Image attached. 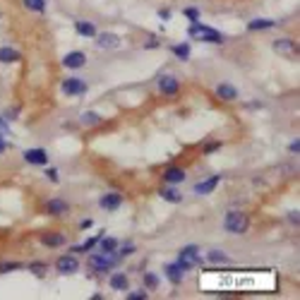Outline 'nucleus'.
<instances>
[{
	"instance_id": "obj_1",
	"label": "nucleus",
	"mask_w": 300,
	"mask_h": 300,
	"mask_svg": "<svg viewBox=\"0 0 300 300\" xmlns=\"http://www.w3.org/2000/svg\"><path fill=\"white\" fill-rule=\"evenodd\" d=\"M223 226H226V231L233 233V235H243V233H247V228H250V218H247V214H243V211H228Z\"/></svg>"
},
{
	"instance_id": "obj_2",
	"label": "nucleus",
	"mask_w": 300,
	"mask_h": 300,
	"mask_svg": "<svg viewBox=\"0 0 300 300\" xmlns=\"http://www.w3.org/2000/svg\"><path fill=\"white\" fill-rule=\"evenodd\" d=\"M190 36L192 39H200V41H206V43H223V34H218L216 29H209L204 24H192L190 27Z\"/></svg>"
},
{
	"instance_id": "obj_3",
	"label": "nucleus",
	"mask_w": 300,
	"mask_h": 300,
	"mask_svg": "<svg viewBox=\"0 0 300 300\" xmlns=\"http://www.w3.org/2000/svg\"><path fill=\"white\" fill-rule=\"evenodd\" d=\"M113 264H115V257L108 255V252H96V255L89 257V269L92 272H108Z\"/></svg>"
},
{
	"instance_id": "obj_4",
	"label": "nucleus",
	"mask_w": 300,
	"mask_h": 300,
	"mask_svg": "<svg viewBox=\"0 0 300 300\" xmlns=\"http://www.w3.org/2000/svg\"><path fill=\"white\" fill-rule=\"evenodd\" d=\"M178 264L183 267V269H190V267H197L200 264V250L195 245H188L180 250V255H178Z\"/></svg>"
},
{
	"instance_id": "obj_5",
	"label": "nucleus",
	"mask_w": 300,
	"mask_h": 300,
	"mask_svg": "<svg viewBox=\"0 0 300 300\" xmlns=\"http://www.w3.org/2000/svg\"><path fill=\"white\" fill-rule=\"evenodd\" d=\"M55 269L60 274H75L80 269V262H77V257H72V255H63V257H58V262H55Z\"/></svg>"
},
{
	"instance_id": "obj_6",
	"label": "nucleus",
	"mask_w": 300,
	"mask_h": 300,
	"mask_svg": "<svg viewBox=\"0 0 300 300\" xmlns=\"http://www.w3.org/2000/svg\"><path fill=\"white\" fill-rule=\"evenodd\" d=\"M63 92L70 96H75V94H84L87 92V82L84 80H80V77H70V80H65L63 82Z\"/></svg>"
},
{
	"instance_id": "obj_7",
	"label": "nucleus",
	"mask_w": 300,
	"mask_h": 300,
	"mask_svg": "<svg viewBox=\"0 0 300 300\" xmlns=\"http://www.w3.org/2000/svg\"><path fill=\"white\" fill-rule=\"evenodd\" d=\"M24 161L34 166H46L48 164V154L43 149H27L24 151Z\"/></svg>"
},
{
	"instance_id": "obj_8",
	"label": "nucleus",
	"mask_w": 300,
	"mask_h": 300,
	"mask_svg": "<svg viewBox=\"0 0 300 300\" xmlns=\"http://www.w3.org/2000/svg\"><path fill=\"white\" fill-rule=\"evenodd\" d=\"M84 63H87V55L80 53V51H72L63 58V65L70 70H77V68H84Z\"/></svg>"
},
{
	"instance_id": "obj_9",
	"label": "nucleus",
	"mask_w": 300,
	"mask_h": 300,
	"mask_svg": "<svg viewBox=\"0 0 300 300\" xmlns=\"http://www.w3.org/2000/svg\"><path fill=\"white\" fill-rule=\"evenodd\" d=\"M120 202H123V195H118V192H108V195H103L101 200H99V204H101V209H118L120 206Z\"/></svg>"
},
{
	"instance_id": "obj_10",
	"label": "nucleus",
	"mask_w": 300,
	"mask_h": 300,
	"mask_svg": "<svg viewBox=\"0 0 300 300\" xmlns=\"http://www.w3.org/2000/svg\"><path fill=\"white\" fill-rule=\"evenodd\" d=\"M274 51H276V53H284V55H296L298 53V46H296V41H291V39H279V41H274Z\"/></svg>"
},
{
	"instance_id": "obj_11",
	"label": "nucleus",
	"mask_w": 300,
	"mask_h": 300,
	"mask_svg": "<svg viewBox=\"0 0 300 300\" xmlns=\"http://www.w3.org/2000/svg\"><path fill=\"white\" fill-rule=\"evenodd\" d=\"M68 202H63V200H48L46 202V211L51 216H63V214H68Z\"/></svg>"
},
{
	"instance_id": "obj_12",
	"label": "nucleus",
	"mask_w": 300,
	"mask_h": 300,
	"mask_svg": "<svg viewBox=\"0 0 300 300\" xmlns=\"http://www.w3.org/2000/svg\"><path fill=\"white\" fill-rule=\"evenodd\" d=\"M41 243L46 247H60V245H65V235H63V233H55V231H48L41 235Z\"/></svg>"
},
{
	"instance_id": "obj_13",
	"label": "nucleus",
	"mask_w": 300,
	"mask_h": 300,
	"mask_svg": "<svg viewBox=\"0 0 300 300\" xmlns=\"http://www.w3.org/2000/svg\"><path fill=\"white\" fill-rule=\"evenodd\" d=\"M218 183H221V176H211L209 180H204V183H197V185H195V192H197V195H209Z\"/></svg>"
},
{
	"instance_id": "obj_14",
	"label": "nucleus",
	"mask_w": 300,
	"mask_h": 300,
	"mask_svg": "<svg viewBox=\"0 0 300 300\" xmlns=\"http://www.w3.org/2000/svg\"><path fill=\"white\" fill-rule=\"evenodd\" d=\"M185 269H183V267H180V264H168V267H166V276H168V281H171V284H180V281H183V276H185Z\"/></svg>"
},
{
	"instance_id": "obj_15",
	"label": "nucleus",
	"mask_w": 300,
	"mask_h": 300,
	"mask_svg": "<svg viewBox=\"0 0 300 300\" xmlns=\"http://www.w3.org/2000/svg\"><path fill=\"white\" fill-rule=\"evenodd\" d=\"M178 87H180V82H178L176 77H164V80H159V89H161V94L173 96L178 92Z\"/></svg>"
},
{
	"instance_id": "obj_16",
	"label": "nucleus",
	"mask_w": 300,
	"mask_h": 300,
	"mask_svg": "<svg viewBox=\"0 0 300 300\" xmlns=\"http://www.w3.org/2000/svg\"><path fill=\"white\" fill-rule=\"evenodd\" d=\"M99 48H118L120 46V39L115 34H99V41H96Z\"/></svg>"
},
{
	"instance_id": "obj_17",
	"label": "nucleus",
	"mask_w": 300,
	"mask_h": 300,
	"mask_svg": "<svg viewBox=\"0 0 300 300\" xmlns=\"http://www.w3.org/2000/svg\"><path fill=\"white\" fill-rule=\"evenodd\" d=\"M164 180L168 185H176V183H183L185 180V171L183 168H168L164 173Z\"/></svg>"
},
{
	"instance_id": "obj_18",
	"label": "nucleus",
	"mask_w": 300,
	"mask_h": 300,
	"mask_svg": "<svg viewBox=\"0 0 300 300\" xmlns=\"http://www.w3.org/2000/svg\"><path fill=\"white\" fill-rule=\"evenodd\" d=\"M216 96H218V99H223V101H235V99H238V92L233 89L231 84H218V87H216Z\"/></svg>"
},
{
	"instance_id": "obj_19",
	"label": "nucleus",
	"mask_w": 300,
	"mask_h": 300,
	"mask_svg": "<svg viewBox=\"0 0 300 300\" xmlns=\"http://www.w3.org/2000/svg\"><path fill=\"white\" fill-rule=\"evenodd\" d=\"M127 286H130V281H127L125 274H113L110 276V288L113 291H127Z\"/></svg>"
},
{
	"instance_id": "obj_20",
	"label": "nucleus",
	"mask_w": 300,
	"mask_h": 300,
	"mask_svg": "<svg viewBox=\"0 0 300 300\" xmlns=\"http://www.w3.org/2000/svg\"><path fill=\"white\" fill-rule=\"evenodd\" d=\"M22 55L17 53L14 48H0V63H17Z\"/></svg>"
},
{
	"instance_id": "obj_21",
	"label": "nucleus",
	"mask_w": 300,
	"mask_h": 300,
	"mask_svg": "<svg viewBox=\"0 0 300 300\" xmlns=\"http://www.w3.org/2000/svg\"><path fill=\"white\" fill-rule=\"evenodd\" d=\"M99 250L110 255V252L118 250V240H115V238H101V240H99Z\"/></svg>"
},
{
	"instance_id": "obj_22",
	"label": "nucleus",
	"mask_w": 300,
	"mask_h": 300,
	"mask_svg": "<svg viewBox=\"0 0 300 300\" xmlns=\"http://www.w3.org/2000/svg\"><path fill=\"white\" fill-rule=\"evenodd\" d=\"M75 29H77L82 36H96V29H94V24H92V22H77V24H75Z\"/></svg>"
},
{
	"instance_id": "obj_23",
	"label": "nucleus",
	"mask_w": 300,
	"mask_h": 300,
	"mask_svg": "<svg viewBox=\"0 0 300 300\" xmlns=\"http://www.w3.org/2000/svg\"><path fill=\"white\" fill-rule=\"evenodd\" d=\"M161 197H164L166 202H173V204H178V202L183 200V195H180L178 190H173V188H168V190H164V192H161Z\"/></svg>"
},
{
	"instance_id": "obj_24",
	"label": "nucleus",
	"mask_w": 300,
	"mask_h": 300,
	"mask_svg": "<svg viewBox=\"0 0 300 300\" xmlns=\"http://www.w3.org/2000/svg\"><path fill=\"white\" fill-rule=\"evenodd\" d=\"M276 22L274 19H255V22H250L247 27L252 29V31H257V29H272Z\"/></svg>"
},
{
	"instance_id": "obj_25",
	"label": "nucleus",
	"mask_w": 300,
	"mask_h": 300,
	"mask_svg": "<svg viewBox=\"0 0 300 300\" xmlns=\"http://www.w3.org/2000/svg\"><path fill=\"white\" fill-rule=\"evenodd\" d=\"M24 7L34 10V12H43L46 10V0H24Z\"/></svg>"
},
{
	"instance_id": "obj_26",
	"label": "nucleus",
	"mask_w": 300,
	"mask_h": 300,
	"mask_svg": "<svg viewBox=\"0 0 300 300\" xmlns=\"http://www.w3.org/2000/svg\"><path fill=\"white\" fill-rule=\"evenodd\" d=\"M80 120H82V125H99V123H101V115L89 110V113H82V118H80Z\"/></svg>"
},
{
	"instance_id": "obj_27",
	"label": "nucleus",
	"mask_w": 300,
	"mask_h": 300,
	"mask_svg": "<svg viewBox=\"0 0 300 300\" xmlns=\"http://www.w3.org/2000/svg\"><path fill=\"white\" fill-rule=\"evenodd\" d=\"M173 53H176L180 60H188V58H190V46H188V43H183V46H173Z\"/></svg>"
},
{
	"instance_id": "obj_28",
	"label": "nucleus",
	"mask_w": 300,
	"mask_h": 300,
	"mask_svg": "<svg viewBox=\"0 0 300 300\" xmlns=\"http://www.w3.org/2000/svg\"><path fill=\"white\" fill-rule=\"evenodd\" d=\"M209 259H211V262H228V257H226L221 250H211V252H209Z\"/></svg>"
},
{
	"instance_id": "obj_29",
	"label": "nucleus",
	"mask_w": 300,
	"mask_h": 300,
	"mask_svg": "<svg viewBox=\"0 0 300 300\" xmlns=\"http://www.w3.org/2000/svg\"><path fill=\"white\" fill-rule=\"evenodd\" d=\"M12 269H22V264H19V262H7V264H0V274L12 272Z\"/></svg>"
},
{
	"instance_id": "obj_30",
	"label": "nucleus",
	"mask_w": 300,
	"mask_h": 300,
	"mask_svg": "<svg viewBox=\"0 0 300 300\" xmlns=\"http://www.w3.org/2000/svg\"><path fill=\"white\" fill-rule=\"evenodd\" d=\"M29 269L36 274V276H43V274H46V264H31Z\"/></svg>"
},
{
	"instance_id": "obj_31",
	"label": "nucleus",
	"mask_w": 300,
	"mask_h": 300,
	"mask_svg": "<svg viewBox=\"0 0 300 300\" xmlns=\"http://www.w3.org/2000/svg\"><path fill=\"white\" fill-rule=\"evenodd\" d=\"M94 243H96V238H94V240H87V243H84V245L75 247V252H87V250H92V247H94Z\"/></svg>"
},
{
	"instance_id": "obj_32",
	"label": "nucleus",
	"mask_w": 300,
	"mask_h": 300,
	"mask_svg": "<svg viewBox=\"0 0 300 300\" xmlns=\"http://www.w3.org/2000/svg\"><path fill=\"white\" fill-rule=\"evenodd\" d=\"M144 281H147V286H149V288H154V286H156V284H159V279H156V274H147V276H144Z\"/></svg>"
},
{
	"instance_id": "obj_33",
	"label": "nucleus",
	"mask_w": 300,
	"mask_h": 300,
	"mask_svg": "<svg viewBox=\"0 0 300 300\" xmlns=\"http://www.w3.org/2000/svg\"><path fill=\"white\" fill-rule=\"evenodd\" d=\"M127 298H130V300H144V298H147V291H137V293H130Z\"/></svg>"
},
{
	"instance_id": "obj_34",
	"label": "nucleus",
	"mask_w": 300,
	"mask_h": 300,
	"mask_svg": "<svg viewBox=\"0 0 300 300\" xmlns=\"http://www.w3.org/2000/svg\"><path fill=\"white\" fill-rule=\"evenodd\" d=\"M132 252H135V245H125V247H123V252H120V255H123V257H130Z\"/></svg>"
},
{
	"instance_id": "obj_35",
	"label": "nucleus",
	"mask_w": 300,
	"mask_h": 300,
	"mask_svg": "<svg viewBox=\"0 0 300 300\" xmlns=\"http://www.w3.org/2000/svg\"><path fill=\"white\" fill-rule=\"evenodd\" d=\"M48 178H51V180H58V171H55V168H48Z\"/></svg>"
},
{
	"instance_id": "obj_36",
	"label": "nucleus",
	"mask_w": 300,
	"mask_h": 300,
	"mask_svg": "<svg viewBox=\"0 0 300 300\" xmlns=\"http://www.w3.org/2000/svg\"><path fill=\"white\" fill-rule=\"evenodd\" d=\"M188 17H190V19H197V17H200V12H197V10H188Z\"/></svg>"
},
{
	"instance_id": "obj_37",
	"label": "nucleus",
	"mask_w": 300,
	"mask_h": 300,
	"mask_svg": "<svg viewBox=\"0 0 300 300\" xmlns=\"http://www.w3.org/2000/svg\"><path fill=\"white\" fill-rule=\"evenodd\" d=\"M291 151H293V154H298V151H300V144H298V139H296V142H293V144H291Z\"/></svg>"
},
{
	"instance_id": "obj_38",
	"label": "nucleus",
	"mask_w": 300,
	"mask_h": 300,
	"mask_svg": "<svg viewBox=\"0 0 300 300\" xmlns=\"http://www.w3.org/2000/svg\"><path fill=\"white\" fill-rule=\"evenodd\" d=\"M214 149H218V142H214V144H206V154H209V151H214Z\"/></svg>"
},
{
	"instance_id": "obj_39",
	"label": "nucleus",
	"mask_w": 300,
	"mask_h": 300,
	"mask_svg": "<svg viewBox=\"0 0 300 300\" xmlns=\"http://www.w3.org/2000/svg\"><path fill=\"white\" fill-rule=\"evenodd\" d=\"M288 218H291V221H293V223L298 226V211H291V216H288Z\"/></svg>"
},
{
	"instance_id": "obj_40",
	"label": "nucleus",
	"mask_w": 300,
	"mask_h": 300,
	"mask_svg": "<svg viewBox=\"0 0 300 300\" xmlns=\"http://www.w3.org/2000/svg\"><path fill=\"white\" fill-rule=\"evenodd\" d=\"M5 147H7V144H5V137L0 135V154H2V151H5Z\"/></svg>"
}]
</instances>
